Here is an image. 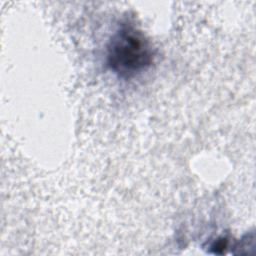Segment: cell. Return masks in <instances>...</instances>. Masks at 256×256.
Segmentation results:
<instances>
[{"mask_svg":"<svg viewBox=\"0 0 256 256\" xmlns=\"http://www.w3.org/2000/svg\"><path fill=\"white\" fill-rule=\"evenodd\" d=\"M107 65L122 78L134 77L153 63L154 52L144 33L130 23L121 24L107 46Z\"/></svg>","mask_w":256,"mask_h":256,"instance_id":"cell-1","label":"cell"}]
</instances>
